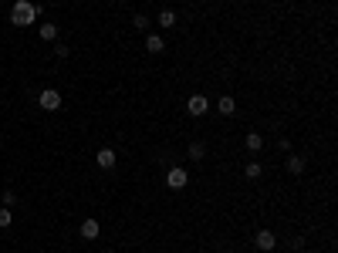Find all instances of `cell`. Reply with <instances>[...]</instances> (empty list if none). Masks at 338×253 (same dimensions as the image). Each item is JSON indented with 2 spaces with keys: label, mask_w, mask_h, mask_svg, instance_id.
<instances>
[{
  "label": "cell",
  "mask_w": 338,
  "mask_h": 253,
  "mask_svg": "<svg viewBox=\"0 0 338 253\" xmlns=\"http://www.w3.org/2000/svg\"><path fill=\"white\" fill-rule=\"evenodd\" d=\"M37 4H31V0H14V10H10V24L17 27H31L34 20H37Z\"/></svg>",
  "instance_id": "6da1fadb"
},
{
  "label": "cell",
  "mask_w": 338,
  "mask_h": 253,
  "mask_svg": "<svg viewBox=\"0 0 338 253\" xmlns=\"http://www.w3.org/2000/svg\"><path fill=\"white\" fill-rule=\"evenodd\" d=\"M37 105L44 108V112H58V108H61V95H58L54 88H44L37 95Z\"/></svg>",
  "instance_id": "7a4b0ae2"
},
{
  "label": "cell",
  "mask_w": 338,
  "mask_h": 253,
  "mask_svg": "<svg viewBox=\"0 0 338 253\" xmlns=\"http://www.w3.org/2000/svg\"><path fill=\"white\" fill-rule=\"evenodd\" d=\"M186 182H190V172L179 169V165H173V169L166 172V186H169V189H183Z\"/></svg>",
  "instance_id": "3957f363"
},
{
  "label": "cell",
  "mask_w": 338,
  "mask_h": 253,
  "mask_svg": "<svg viewBox=\"0 0 338 253\" xmlns=\"http://www.w3.org/2000/svg\"><path fill=\"white\" fill-rule=\"evenodd\" d=\"M206 108H210V98H206V95H190V101H186V112L196 115V118H200V115H206Z\"/></svg>",
  "instance_id": "277c9868"
},
{
  "label": "cell",
  "mask_w": 338,
  "mask_h": 253,
  "mask_svg": "<svg viewBox=\"0 0 338 253\" xmlns=\"http://www.w3.org/2000/svg\"><path fill=\"white\" fill-rule=\"evenodd\" d=\"M254 243H257V250H264V253H271L274 246H277V237H274L271 229H260L257 233V240H254Z\"/></svg>",
  "instance_id": "5b68a950"
},
{
  "label": "cell",
  "mask_w": 338,
  "mask_h": 253,
  "mask_svg": "<svg viewBox=\"0 0 338 253\" xmlns=\"http://www.w3.org/2000/svg\"><path fill=\"white\" fill-rule=\"evenodd\" d=\"M37 34H41V41H48V44H58V24H51V20H44V24L37 27Z\"/></svg>",
  "instance_id": "8992f818"
},
{
  "label": "cell",
  "mask_w": 338,
  "mask_h": 253,
  "mask_svg": "<svg viewBox=\"0 0 338 253\" xmlns=\"http://www.w3.org/2000/svg\"><path fill=\"white\" fill-rule=\"evenodd\" d=\"M115 159H119V155H115L112 149H98V155H95L98 169H115Z\"/></svg>",
  "instance_id": "52a82bcc"
},
{
  "label": "cell",
  "mask_w": 338,
  "mask_h": 253,
  "mask_svg": "<svg viewBox=\"0 0 338 253\" xmlns=\"http://www.w3.org/2000/svg\"><path fill=\"white\" fill-rule=\"evenodd\" d=\"M81 240H98V233H102V226H98V220H85L81 223Z\"/></svg>",
  "instance_id": "ba28073f"
},
{
  "label": "cell",
  "mask_w": 338,
  "mask_h": 253,
  "mask_svg": "<svg viewBox=\"0 0 338 253\" xmlns=\"http://www.w3.org/2000/svg\"><path fill=\"white\" fill-rule=\"evenodd\" d=\"M145 51H149V54H162V51H166V41H162L159 34H149V37H145Z\"/></svg>",
  "instance_id": "9c48e42d"
},
{
  "label": "cell",
  "mask_w": 338,
  "mask_h": 253,
  "mask_svg": "<svg viewBox=\"0 0 338 253\" xmlns=\"http://www.w3.org/2000/svg\"><path fill=\"white\" fill-rule=\"evenodd\" d=\"M186 155H190L193 162H203V159H206V142H190V149H186Z\"/></svg>",
  "instance_id": "30bf717a"
},
{
  "label": "cell",
  "mask_w": 338,
  "mask_h": 253,
  "mask_svg": "<svg viewBox=\"0 0 338 253\" xmlns=\"http://www.w3.org/2000/svg\"><path fill=\"white\" fill-rule=\"evenodd\" d=\"M217 108H220V115H234L237 112V98L234 95H223V98H217Z\"/></svg>",
  "instance_id": "8fae6325"
},
{
  "label": "cell",
  "mask_w": 338,
  "mask_h": 253,
  "mask_svg": "<svg viewBox=\"0 0 338 253\" xmlns=\"http://www.w3.org/2000/svg\"><path fill=\"white\" fill-rule=\"evenodd\" d=\"M284 165H288V172H291V176H301L308 162L301 159V155H288V162H284Z\"/></svg>",
  "instance_id": "7c38bea8"
},
{
  "label": "cell",
  "mask_w": 338,
  "mask_h": 253,
  "mask_svg": "<svg viewBox=\"0 0 338 253\" xmlns=\"http://www.w3.org/2000/svg\"><path fill=\"white\" fill-rule=\"evenodd\" d=\"M243 145H247V152H260V149H264V135H257V132H250L247 139H243Z\"/></svg>",
  "instance_id": "4fadbf2b"
},
{
  "label": "cell",
  "mask_w": 338,
  "mask_h": 253,
  "mask_svg": "<svg viewBox=\"0 0 338 253\" xmlns=\"http://www.w3.org/2000/svg\"><path fill=\"white\" fill-rule=\"evenodd\" d=\"M156 24H159V27H166V31H169V27H176V14H173V10H159Z\"/></svg>",
  "instance_id": "5bb4252c"
},
{
  "label": "cell",
  "mask_w": 338,
  "mask_h": 253,
  "mask_svg": "<svg viewBox=\"0 0 338 253\" xmlns=\"http://www.w3.org/2000/svg\"><path fill=\"white\" fill-rule=\"evenodd\" d=\"M243 176H247V179H260V176H264V165H260V162H247V165H243Z\"/></svg>",
  "instance_id": "9a60e30c"
},
{
  "label": "cell",
  "mask_w": 338,
  "mask_h": 253,
  "mask_svg": "<svg viewBox=\"0 0 338 253\" xmlns=\"http://www.w3.org/2000/svg\"><path fill=\"white\" fill-rule=\"evenodd\" d=\"M10 223H14V213H10V209H0V229H7Z\"/></svg>",
  "instance_id": "2e32d148"
},
{
  "label": "cell",
  "mask_w": 338,
  "mask_h": 253,
  "mask_svg": "<svg viewBox=\"0 0 338 253\" xmlns=\"http://www.w3.org/2000/svg\"><path fill=\"white\" fill-rule=\"evenodd\" d=\"M132 24H136L139 31H149V17H145V14H136V17H132Z\"/></svg>",
  "instance_id": "e0dca14e"
},
{
  "label": "cell",
  "mask_w": 338,
  "mask_h": 253,
  "mask_svg": "<svg viewBox=\"0 0 338 253\" xmlns=\"http://www.w3.org/2000/svg\"><path fill=\"white\" fill-rule=\"evenodd\" d=\"M0 199H4V206H14L17 203V193H0Z\"/></svg>",
  "instance_id": "ac0fdd59"
},
{
  "label": "cell",
  "mask_w": 338,
  "mask_h": 253,
  "mask_svg": "<svg viewBox=\"0 0 338 253\" xmlns=\"http://www.w3.org/2000/svg\"><path fill=\"white\" fill-rule=\"evenodd\" d=\"M54 54H58V57H68V54H71V51H68L65 44H54Z\"/></svg>",
  "instance_id": "d6986e66"
}]
</instances>
